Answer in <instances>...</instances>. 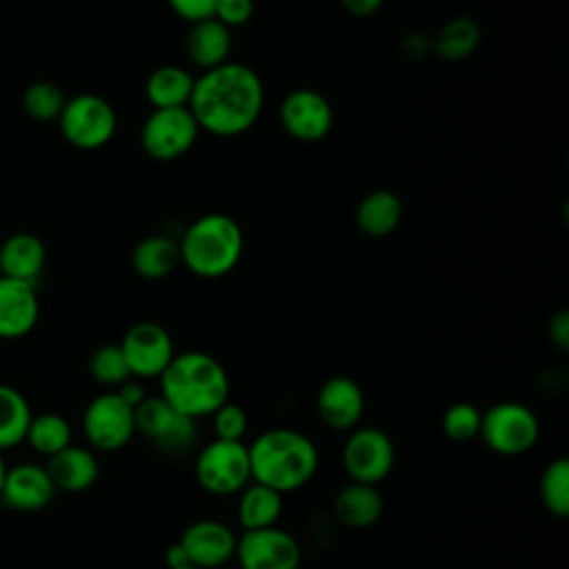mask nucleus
<instances>
[{
	"instance_id": "nucleus-15",
	"label": "nucleus",
	"mask_w": 569,
	"mask_h": 569,
	"mask_svg": "<svg viewBox=\"0 0 569 569\" xmlns=\"http://www.w3.org/2000/svg\"><path fill=\"white\" fill-rule=\"evenodd\" d=\"M236 533L220 520H196L182 533L178 545L189 565L198 569H218L236 556Z\"/></svg>"
},
{
	"instance_id": "nucleus-42",
	"label": "nucleus",
	"mask_w": 569,
	"mask_h": 569,
	"mask_svg": "<svg viewBox=\"0 0 569 569\" xmlns=\"http://www.w3.org/2000/svg\"><path fill=\"white\" fill-rule=\"evenodd\" d=\"M173 569H198V567H193V565H184V567H173Z\"/></svg>"
},
{
	"instance_id": "nucleus-37",
	"label": "nucleus",
	"mask_w": 569,
	"mask_h": 569,
	"mask_svg": "<svg viewBox=\"0 0 569 569\" xmlns=\"http://www.w3.org/2000/svg\"><path fill=\"white\" fill-rule=\"evenodd\" d=\"M549 338L558 349H562V351L569 349V316H567V311H558L549 320Z\"/></svg>"
},
{
	"instance_id": "nucleus-13",
	"label": "nucleus",
	"mask_w": 569,
	"mask_h": 569,
	"mask_svg": "<svg viewBox=\"0 0 569 569\" xmlns=\"http://www.w3.org/2000/svg\"><path fill=\"white\" fill-rule=\"evenodd\" d=\"M240 569H298L302 551L298 540L278 527L242 531L236 542Z\"/></svg>"
},
{
	"instance_id": "nucleus-21",
	"label": "nucleus",
	"mask_w": 569,
	"mask_h": 569,
	"mask_svg": "<svg viewBox=\"0 0 569 569\" xmlns=\"http://www.w3.org/2000/svg\"><path fill=\"white\" fill-rule=\"evenodd\" d=\"M44 469H47L53 487L69 491V493L89 489L98 480V473H100L93 451L78 447V445H69L62 451H58L56 456H51L49 462L44 465Z\"/></svg>"
},
{
	"instance_id": "nucleus-29",
	"label": "nucleus",
	"mask_w": 569,
	"mask_h": 569,
	"mask_svg": "<svg viewBox=\"0 0 569 569\" xmlns=\"http://www.w3.org/2000/svg\"><path fill=\"white\" fill-rule=\"evenodd\" d=\"M24 440L36 453L51 458L71 445V427L58 413H40L31 418Z\"/></svg>"
},
{
	"instance_id": "nucleus-28",
	"label": "nucleus",
	"mask_w": 569,
	"mask_h": 569,
	"mask_svg": "<svg viewBox=\"0 0 569 569\" xmlns=\"http://www.w3.org/2000/svg\"><path fill=\"white\" fill-rule=\"evenodd\" d=\"M480 44V27L471 18H453L440 27L433 38L436 53L447 62L469 58Z\"/></svg>"
},
{
	"instance_id": "nucleus-1",
	"label": "nucleus",
	"mask_w": 569,
	"mask_h": 569,
	"mask_svg": "<svg viewBox=\"0 0 569 569\" xmlns=\"http://www.w3.org/2000/svg\"><path fill=\"white\" fill-rule=\"evenodd\" d=\"M262 102L260 76L242 62H224L196 78L187 107L200 131L231 138L256 124Z\"/></svg>"
},
{
	"instance_id": "nucleus-40",
	"label": "nucleus",
	"mask_w": 569,
	"mask_h": 569,
	"mask_svg": "<svg viewBox=\"0 0 569 569\" xmlns=\"http://www.w3.org/2000/svg\"><path fill=\"white\" fill-rule=\"evenodd\" d=\"M164 560H167V569H173V567H184V565H189V560H187V553L182 551V547H180L178 542H173V545L167 549V556H164Z\"/></svg>"
},
{
	"instance_id": "nucleus-16",
	"label": "nucleus",
	"mask_w": 569,
	"mask_h": 569,
	"mask_svg": "<svg viewBox=\"0 0 569 569\" xmlns=\"http://www.w3.org/2000/svg\"><path fill=\"white\" fill-rule=\"evenodd\" d=\"M320 420L333 431H351L365 413V396L360 385L347 376H333L322 382L316 398Z\"/></svg>"
},
{
	"instance_id": "nucleus-14",
	"label": "nucleus",
	"mask_w": 569,
	"mask_h": 569,
	"mask_svg": "<svg viewBox=\"0 0 569 569\" xmlns=\"http://www.w3.org/2000/svg\"><path fill=\"white\" fill-rule=\"evenodd\" d=\"M278 118L291 138L300 142H316L331 131L333 109L320 91L293 89L282 98Z\"/></svg>"
},
{
	"instance_id": "nucleus-41",
	"label": "nucleus",
	"mask_w": 569,
	"mask_h": 569,
	"mask_svg": "<svg viewBox=\"0 0 569 569\" xmlns=\"http://www.w3.org/2000/svg\"><path fill=\"white\" fill-rule=\"evenodd\" d=\"M4 473H7V465H4V458H2V451H0V489H2V480H4Z\"/></svg>"
},
{
	"instance_id": "nucleus-39",
	"label": "nucleus",
	"mask_w": 569,
	"mask_h": 569,
	"mask_svg": "<svg viewBox=\"0 0 569 569\" xmlns=\"http://www.w3.org/2000/svg\"><path fill=\"white\" fill-rule=\"evenodd\" d=\"M340 4L351 13V16H358V18H365V16H371L380 9L382 0H340Z\"/></svg>"
},
{
	"instance_id": "nucleus-12",
	"label": "nucleus",
	"mask_w": 569,
	"mask_h": 569,
	"mask_svg": "<svg viewBox=\"0 0 569 569\" xmlns=\"http://www.w3.org/2000/svg\"><path fill=\"white\" fill-rule=\"evenodd\" d=\"M118 345L124 353L131 378H160L176 356L169 331L151 320L131 325Z\"/></svg>"
},
{
	"instance_id": "nucleus-5",
	"label": "nucleus",
	"mask_w": 569,
	"mask_h": 569,
	"mask_svg": "<svg viewBox=\"0 0 569 569\" xmlns=\"http://www.w3.org/2000/svg\"><path fill=\"white\" fill-rule=\"evenodd\" d=\"M198 485L213 496H231L251 482L249 449L242 440H211L196 460Z\"/></svg>"
},
{
	"instance_id": "nucleus-33",
	"label": "nucleus",
	"mask_w": 569,
	"mask_h": 569,
	"mask_svg": "<svg viewBox=\"0 0 569 569\" xmlns=\"http://www.w3.org/2000/svg\"><path fill=\"white\" fill-rule=\"evenodd\" d=\"M480 420L482 413L476 405L456 402L442 416V431L456 442H467L480 433Z\"/></svg>"
},
{
	"instance_id": "nucleus-17",
	"label": "nucleus",
	"mask_w": 569,
	"mask_h": 569,
	"mask_svg": "<svg viewBox=\"0 0 569 569\" xmlns=\"http://www.w3.org/2000/svg\"><path fill=\"white\" fill-rule=\"evenodd\" d=\"M56 487L42 465L20 462L7 467L0 500L16 511H38L53 500Z\"/></svg>"
},
{
	"instance_id": "nucleus-8",
	"label": "nucleus",
	"mask_w": 569,
	"mask_h": 569,
	"mask_svg": "<svg viewBox=\"0 0 569 569\" xmlns=\"http://www.w3.org/2000/svg\"><path fill=\"white\" fill-rule=\"evenodd\" d=\"M200 127L189 107L153 109L140 129V144L156 160H176L198 140Z\"/></svg>"
},
{
	"instance_id": "nucleus-2",
	"label": "nucleus",
	"mask_w": 569,
	"mask_h": 569,
	"mask_svg": "<svg viewBox=\"0 0 569 569\" xmlns=\"http://www.w3.org/2000/svg\"><path fill=\"white\" fill-rule=\"evenodd\" d=\"M251 480L278 493L305 487L318 469V449L309 436L289 427L262 431L249 447Z\"/></svg>"
},
{
	"instance_id": "nucleus-27",
	"label": "nucleus",
	"mask_w": 569,
	"mask_h": 569,
	"mask_svg": "<svg viewBox=\"0 0 569 569\" xmlns=\"http://www.w3.org/2000/svg\"><path fill=\"white\" fill-rule=\"evenodd\" d=\"M31 418L27 398L16 387L0 382V451L24 442Z\"/></svg>"
},
{
	"instance_id": "nucleus-36",
	"label": "nucleus",
	"mask_w": 569,
	"mask_h": 569,
	"mask_svg": "<svg viewBox=\"0 0 569 569\" xmlns=\"http://www.w3.org/2000/svg\"><path fill=\"white\" fill-rule=\"evenodd\" d=\"M171 11L176 16H180L187 22H200L207 18H213L216 11V2L218 0H167Z\"/></svg>"
},
{
	"instance_id": "nucleus-32",
	"label": "nucleus",
	"mask_w": 569,
	"mask_h": 569,
	"mask_svg": "<svg viewBox=\"0 0 569 569\" xmlns=\"http://www.w3.org/2000/svg\"><path fill=\"white\" fill-rule=\"evenodd\" d=\"M89 373L96 382L104 387H120L124 380L131 378V371L127 367L124 353L120 345H100L91 356H89Z\"/></svg>"
},
{
	"instance_id": "nucleus-34",
	"label": "nucleus",
	"mask_w": 569,
	"mask_h": 569,
	"mask_svg": "<svg viewBox=\"0 0 569 569\" xmlns=\"http://www.w3.org/2000/svg\"><path fill=\"white\" fill-rule=\"evenodd\" d=\"M211 416H213L216 438H220V440H242L244 438L249 418H247V413H244V409L240 405L227 400Z\"/></svg>"
},
{
	"instance_id": "nucleus-35",
	"label": "nucleus",
	"mask_w": 569,
	"mask_h": 569,
	"mask_svg": "<svg viewBox=\"0 0 569 569\" xmlns=\"http://www.w3.org/2000/svg\"><path fill=\"white\" fill-rule=\"evenodd\" d=\"M253 16V0H218L213 18L224 27H242Z\"/></svg>"
},
{
	"instance_id": "nucleus-20",
	"label": "nucleus",
	"mask_w": 569,
	"mask_h": 569,
	"mask_svg": "<svg viewBox=\"0 0 569 569\" xmlns=\"http://www.w3.org/2000/svg\"><path fill=\"white\" fill-rule=\"evenodd\" d=\"M47 262L44 242L29 231H18L0 242V276L36 282Z\"/></svg>"
},
{
	"instance_id": "nucleus-23",
	"label": "nucleus",
	"mask_w": 569,
	"mask_h": 569,
	"mask_svg": "<svg viewBox=\"0 0 569 569\" xmlns=\"http://www.w3.org/2000/svg\"><path fill=\"white\" fill-rule=\"evenodd\" d=\"M402 218L400 198L389 189H376L367 193L356 209V224L365 236H389Z\"/></svg>"
},
{
	"instance_id": "nucleus-30",
	"label": "nucleus",
	"mask_w": 569,
	"mask_h": 569,
	"mask_svg": "<svg viewBox=\"0 0 569 569\" xmlns=\"http://www.w3.org/2000/svg\"><path fill=\"white\" fill-rule=\"evenodd\" d=\"M540 500L556 518L569 516V460H551L540 476Z\"/></svg>"
},
{
	"instance_id": "nucleus-7",
	"label": "nucleus",
	"mask_w": 569,
	"mask_h": 569,
	"mask_svg": "<svg viewBox=\"0 0 569 569\" xmlns=\"http://www.w3.org/2000/svg\"><path fill=\"white\" fill-rule=\"evenodd\" d=\"M478 436H482L485 445L500 456H520L536 447L540 425L527 405L507 400L482 413Z\"/></svg>"
},
{
	"instance_id": "nucleus-9",
	"label": "nucleus",
	"mask_w": 569,
	"mask_h": 569,
	"mask_svg": "<svg viewBox=\"0 0 569 569\" xmlns=\"http://www.w3.org/2000/svg\"><path fill=\"white\" fill-rule=\"evenodd\" d=\"M396 462L393 440L378 427H356L342 447V465L351 482L378 485Z\"/></svg>"
},
{
	"instance_id": "nucleus-24",
	"label": "nucleus",
	"mask_w": 569,
	"mask_h": 569,
	"mask_svg": "<svg viewBox=\"0 0 569 569\" xmlns=\"http://www.w3.org/2000/svg\"><path fill=\"white\" fill-rule=\"evenodd\" d=\"M180 262L178 242L169 236L153 233L142 238L131 251V267L144 280L167 278Z\"/></svg>"
},
{
	"instance_id": "nucleus-6",
	"label": "nucleus",
	"mask_w": 569,
	"mask_h": 569,
	"mask_svg": "<svg viewBox=\"0 0 569 569\" xmlns=\"http://www.w3.org/2000/svg\"><path fill=\"white\" fill-rule=\"evenodd\" d=\"M58 124L69 144L93 151L113 138L118 120L107 98L98 93H78L67 98Z\"/></svg>"
},
{
	"instance_id": "nucleus-18",
	"label": "nucleus",
	"mask_w": 569,
	"mask_h": 569,
	"mask_svg": "<svg viewBox=\"0 0 569 569\" xmlns=\"http://www.w3.org/2000/svg\"><path fill=\"white\" fill-rule=\"evenodd\" d=\"M40 302L36 287L9 276H0V338L16 340L36 327Z\"/></svg>"
},
{
	"instance_id": "nucleus-11",
	"label": "nucleus",
	"mask_w": 569,
	"mask_h": 569,
	"mask_svg": "<svg viewBox=\"0 0 569 569\" xmlns=\"http://www.w3.org/2000/svg\"><path fill=\"white\" fill-rule=\"evenodd\" d=\"M82 431L93 449L118 451L127 447L136 433L133 407H129L116 391L100 393L82 413Z\"/></svg>"
},
{
	"instance_id": "nucleus-3",
	"label": "nucleus",
	"mask_w": 569,
	"mask_h": 569,
	"mask_svg": "<svg viewBox=\"0 0 569 569\" xmlns=\"http://www.w3.org/2000/svg\"><path fill=\"white\" fill-rule=\"evenodd\" d=\"M224 367L204 351H182L160 373V396L189 418L211 416L229 400Z\"/></svg>"
},
{
	"instance_id": "nucleus-25",
	"label": "nucleus",
	"mask_w": 569,
	"mask_h": 569,
	"mask_svg": "<svg viewBox=\"0 0 569 569\" xmlns=\"http://www.w3.org/2000/svg\"><path fill=\"white\" fill-rule=\"evenodd\" d=\"M196 78L178 67V64H162L153 69L144 82V93L153 109H171V107H187Z\"/></svg>"
},
{
	"instance_id": "nucleus-22",
	"label": "nucleus",
	"mask_w": 569,
	"mask_h": 569,
	"mask_svg": "<svg viewBox=\"0 0 569 569\" xmlns=\"http://www.w3.org/2000/svg\"><path fill=\"white\" fill-rule=\"evenodd\" d=\"M382 496L376 485L349 482L333 498V516L349 529H367L382 516Z\"/></svg>"
},
{
	"instance_id": "nucleus-19",
	"label": "nucleus",
	"mask_w": 569,
	"mask_h": 569,
	"mask_svg": "<svg viewBox=\"0 0 569 569\" xmlns=\"http://www.w3.org/2000/svg\"><path fill=\"white\" fill-rule=\"evenodd\" d=\"M184 51L191 64L202 71L229 62L231 53V29L216 18L193 22L184 38Z\"/></svg>"
},
{
	"instance_id": "nucleus-26",
	"label": "nucleus",
	"mask_w": 569,
	"mask_h": 569,
	"mask_svg": "<svg viewBox=\"0 0 569 569\" xmlns=\"http://www.w3.org/2000/svg\"><path fill=\"white\" fill-rule=\"evenodd\" d=\"M280 513H282V493L264 485H258L253 480L242 489L238 500V520L244 531L276 527Z\"/></svg>"
},
{
	"instance_id": "nucleus-38",
	"label": "nucleus",
	"mask_w": 569,
	"mask_h": 569,
	"mask_svg": "<svg viewBox=\"0 0 569 569\" xmlns=\"http://www.w3.org/2000/svg\"><path fill=\"white\" fill-rule=\"evenodd\" d=\"M129 407H138L144 398H147V393H144V387L140 385V382H136V380H124L120 387H118V391H116Z\"/></svg>"
},
{
	"instance_id": "nucleus-31",
	"label": "nucleus",
	"mask_w": 569,
	"mask_h": 569,
	"mask_svg": "<svg viewBox=\"0 0 569 569\" xmlns=\"http://www.w3.org/2000/svg\"><path fill=\"white\" fill-rule=\"evenodd\" d=\"M64 102L67 96L62 93V89L49 80H36L22 93V109L29 118L38 122H58Z\"/></svg>"
},
{
	"instance_id": "nucleus-10",
	"label": "nucleus",
	"mask_w": 569,
	"mask_h": 569,
	"mask_svg": "<svg viewBox=\"0 0 569 569\" xmlns=\"http://www.w3.org/2000/svg\"><path fill=\"white\" fill-rule=\"evenodd\" d=\"M136 431L167 453L187 451L198 438L196 420L173 409L162 396L144 398L136 409Z\"/></svg>"
},
{
	"instance_id": "nucleus-4",
	"label": "nucleus",
	"mask_w": 569,
	"mask_h": 569,
	"mask_svg": "<svg viewBox=\"0 0 569 569\" xmlns=\"http://www.w3.org/2000/svg\"><path fill=\"white\" fill-rule=\"evenodd\" d=\"M244 247L240 224L227 213L196 218L178 240L180 262L200 278H222L236 269Z\"/></svg>"
}]
</instances>
